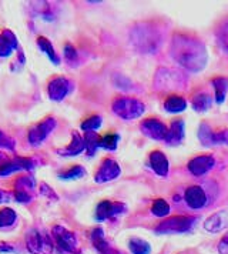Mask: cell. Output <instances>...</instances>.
<instances>
[{
	"mask_svg": "<svg viewBox=\"0 0 228 254\" xmlns=\"http://www.w3.org/2000/svg\"><path fill=\"white\" fill-rule=\"evenodd\" d=\"M170 55L177 64L191 73H198L204 70L208 62V53L204 43L187 35L172 36Z\"/></svg>",
	"mask_w": 228,
	"mask_h": 254,
	"instance_id": "cell-1",
	"label": "cell"
},
{
	"mask_svg": "<svg viewBox=\"0 0 228 254\" xmlns=\"http://www.w3.org/2000/svg\"><path fill=\"white\" fill-rule=\"evenodd\" d=\"M130 42L140 53H156L163 43V35L156 24L144 22L130 30Z\"/></svg>",
	"mask_w": 228,
	"mask_h": 254,
	"instance_id": "cell-2",
	"label": "cell"
},
{
	"mask_svg": "<svg viewBox=\"0 0 228 254\" xmlns=\"http://www.w3.org/2000/svg\"><path fill=\"white\" fill-rule=\"evenodd\" d=\"M187 86V76L180 70L160 67L154 76V89L159 92L181 90Z\"/></svg>",
	"mask_w": 228,
	"mask_h": 254,
	"instance_id": "cell-3",
	"label": "cell"
},
{
	"mask_svg": "<svg viewBox=\"0 0 228 254\" xmlns=\"http://www.w3.org/2000/svg\"><path fill=\"white\" fill-rule=\"evenodd\" d=\"M112 110L123 120H136L144 115L146 106L134 97H117L112 104Z\"/></svg>",
	"mask_w": 228,
	"mask_h": 254,
	"instance_id": "cell-4",
	"label": "cell"
},
{
	"mask_svg": "<svg viewBox=\"0 0 228 254\" xmlns=\"http://www.w3.org/2000/svg\"><path fill=\"white\" fill-rule=\"evenodd\" d=\"M26 246L32 254H52L55 244L53 239L42 230L32 229L26 234Z\"/></svg>",
	"mask_w": 228,
	"mask_h": 254,
	"instance_id": "cell-5",
	"label": "cell"
},
{
	"mask_svg": "<svg viewBox=\"0 0 228 254\" xmlns=\"http://www.w3.org/2000/svg\"><path fill=\"white\" fill-rule=\"evenodd\" d=\"M34 187H36V179L32 174H24L17 177L14 182V191H13L14 200L23 204H29L33 200Z\"/></svg>",
	"mask_w": 228,
	"mask_h": 254,
	"instance_id": "cell-6",
	"label": "cell"
},
{
	"mask_svg": "<svg viewBox=\"0 0 228 254\" xmlns=\"http://www.w3.org/2000/svg\"><path fill=\"white\" fill-rule=\"evenodd\" d=\"M195 223V217L187 216H174L170 219L161 221L156 227L157 233H184L188 231Z\"/></svg>",
	"mask_w": 228,
	"mask_h": 254,
	"instance_id": "cell-7",
	"label": "cell"
},
{
	"mask_svg": "<svg viewBox=\"0 0 228 254\" xmlns=\"http://www.w3.org/2000/svg\"><path fill=\"white\" fill-rule=\"evenodd\" d=\"M198 139L207 147H210V146H228V128L214 133L207 123H201L200 130H198Z\"/></svg>",
	"mask_w": 228,
	"mask_h": 254,
	"instance_id": "cell-8",
	"label": "cell"
},
{
	"mask_svg": "<svg viewBox=\"0 0 228 254\" xmlns=\"http://www.w3.org/2000/svg\"><path fill=\"white\" fill-rule=\"evenodd\" d=\"M56 119H53V117H47V119H45L42 123H39L37 126H34L33 128L29 131V136H27L29 143H30L32 146H40V144L52 134V131L56 128Z\"/></svg>",
	"mask_w": 228,
	"mask_h": 254,
	"instance_id": "cell-9",
	"label": "cell"
},
{
	"mask_svg": "<svg viewBox=\"0 0 228 254\" xmlns=\"http://www.w3.org/2000/svg\"><path fill=\"white\" fill-rule=\"evenodd\" d=\"M52 234H53V239L56 240L58 249H61L66 253H74V250L77 249V239L74 233L64 229L63 226H55Z\"/></svg>",
	"mask_w": 228,
	"mask_h": 254,
	"instance_id": "cell-10",
	"label": "cell"
},
{
	"mask_svg": "<svg viewBox=\"0 0 228 254\" xmlns=\"http://www.w3.org/2000/svg\"><path fill=\"white\" fill-rule=\"evenodd\" d=\"M120 174H121V169H120L118 163L113 159H106V160H103L97 173L94 176V182L99 185L109 183V182H113L115 179H118Z\"/></svg>",
	"mask_w": 228,
	"mask_h": 254,
	"instance_id": "cell-11",
	"label": "cell"
},
{
	"mask_svg": "<svg viewBox=\"0 0 228 254\" xmlns=\"http://www.w3.org/2000/svg\"><path fill=\"white\" fill-rule=\"evenodd\" d=\"M140 128H141V133L144 136H147L153 140H159V141L160 140H166L167 131H169L167 126L163 122H160L159 119H154V117L143 120L140 125Z\"/></svg>",
	"mask_w": 228,
	"mask_h": 254,
	"instance_id": "cell-12",
	"label": "cell"
},
{
	"mask_svg": "<svg viewBox=\"0 0 228 254\" xmlns=\"http://www.w3.org/2000/svg\"><path fill=\"white\" fill-rule=\"evenodd\" d=\"M71 89H73V86L66 77H55L50 80L49 86H47V94H49L50 100L61 102V100H64V97L68 93L71 92Z\"/></svg>",
	"mask_w": 228,
	"mask_h": 254,
	"instance_id": "cell-13",
	"label": "cell"
},
{
	"mask_svg": "<svg viewBox=\"0 0 228 254\" xmlns=\"http://www.w3.org/2000/svg\"><path fill=\"white\" fill-rule=\"evenodd\" d=\"M125 208L127 207H125V204H123V203L104 200L96 208V220L97 221H104V220L112 219V217L117 216V214L124 213Z\"/></svg>",
	"mask_w": 228,
	"mask_h": 254,
	"instance_id": "cell-14",
	"label": "cell"
},
{
	"mask_svg": "<svg viewBox=\"0 0 228 254\" xmlns=\"http://www.w3.org/2000/svg\"><path fill=\"white\" fill-rule=\"evenodd\" d=\"M214 166H216V159L213 156H197L188 162V170L193 176L200 177L208 173Z\"/></svg>",
	"mask_w": 228,
	"mask_h": 254,
	"instance_id": "cell-15",
	"label": "cell"
},
{
	"mask_svg": "<svg viewBox=\"0 0 228 254\" xmlns=\"http://www.w3.org/2000/svg\"><path fill=\"white\" fill-rule=\"evenodd\" d=\"M184 198L191 208H203L207 204V194L200 186H190L184 193Z\"/></svg>",
	"mask_w": 228,
	"mask_h": 254,
	"instance_id": "cell-16",
	"label": "cell"
},
{
	"mask_svg": "<svg viewBox=\"0 0 228 254\" xmlns=\"http://www.w3.org/2000/svg\"><path fill=\"white\" fill-rule=\"evenodd\" d=\"M150 166L161 177H167L169 176L170 164H169V160H167V157L164 156L163 151L156 150L150 154Z\"/></svg>",
	"mask_w": 228,
	"mask_h": 254,
	"instance_id": "cell-17",
	"label": "cell"
},
{
	"mask_svg": "<svg viewBox=\"0 0 228 254\" xmlns=\"http://www.w3.org/2000/svg\"><path fill=\"white\" fill-rule=\"evenodd\" d=\"M205 230L217 233V231L224 230L228 227V208L227 210H221L216 214H213L211 217H208L204 224Z\"/></svg>",
	"mask_w": 228,
	"mask_h": 254,
	"instance_id": "cell-18",
	"label": "cell"
},
{
	"mask_svg": "<svg viewBox=\"0 0 228 254\" xmlns=\"http://www.w3.org/2000/svg\"><path fill=\"white\" fill-rule=\"evenodd\" d=\"M34 166H36L34 162L29 157H14L6 166L1 177H6V176L14 173V172H19V170H33Z\"/></svg>",
	"mask_w": 228,
	"mask_h": 254,
	"instance_id": "cell-19",
	"label": "cell"
},
{
	"mask_svg": "<svg viewBox=\"0 0 228 254\" xmlns=\"http://www.w3.org/2000/svg\"><path fill=\"white\" fill-rule=\"evenodd\" d=\"M184 139V122L182 120H174L171 123L170 128L166 136V143L169 146H178Z\"/></svg>",
	"mask_w": 228,
	"mask_h": 254,
	"instance_id": "cell-20",
	"label": "cell"
},
{
	"mask_svg": "<svg viewBox=\"0 0 228 254\" xmlns=\"http://www.w3.org/2000/svg\"><path fill=\"white\" fill-rule=\"evenodd\" d=\"M86 150V144H84V137H81L79 133H73V139L70 141V144L66 146L64 149L58 150L57 153L60 156H66V157H71V156H79L80 153Z\"/></svg>",
	"mask_w": 228,
	"mask_h": 254,
	"instance_id": "cell-21",
	"label": "cell"
},
{
	"mask_svg": "<svg viewBox=\"0 0 228 254\" xmlns=\"http://www.w3.org/2000/svg\"><path fill=\"white\" fill-rule=\"evenodd\" d=\"M37 46H39V49H40L46 56L49 58V60H50L53 64H60V56L57 55V52L55 50V47H53L52 42H50L49 39H46L43 36L37 37Z\"/></svg>",
	"mask_w": 228,
	"mask_h": 254,
	"instance_id": "cell-22",
	"label": "cell"
},
{
	"mask_svg": "<svg viewBox=\"0 0 228 254\" xmlns=\"http://www.w3.org/2000/svg\"><path fill=\"white\" fill-rule=\"evenodd\" d=\"M164 109L169 113H181V112H184L187 109V102H185V99H182L181 96L172 94V96L166 99Z\"/></svg>",
	"mask_w": 228,
	"mask_h": 254,
	"instance_id": "cell-23",
	"label": "cell"
},
{
	"mask_svg": "<svg viewBox=\"0 0 228 254\" xmlns=\"http://www.w3.org/2000/svg\"><path fill=\"white\" fill-rule=\"evenodd\" d=\"M191 106L195 112L198 113H204L211 106H213V97L208 93H198L193 97Z\"/></svg>",
	"mask_w": 228,
	"mask_h": 254,
	"instance_id": "cell-24",
	"label": "cell"
},
{
	"mask_svg": "<svg viewBox=\"0 0 228 254\" xmlns=\"http://www.w3.org/2000/svg\"><path fill=\"white\" fill-rule=\"evenodd\" d=\"M211 84L216 90V102L217 104H221L226 100V96H227L228 90V79L227 77H216L211 80Z\"/></svg>",
	"mask_w": 228,
	"mask_h": 254,
	"instance_id": "cell-25",
	"label": "cell"
},
{
	"mask_svg": "<svg viewBox=\"0 0 228 254\" xmlns=\"http://www.w3.org/2000/svg\"><path fill=\"white\" fill-rule=\"evenodd\" d=\"M217 43L220 49L223 50V53L228 55V19H224L220 26L217 27L216 32Z\"/></svg>",
	"mask_w": 228,
	"mask_h": 254,
	"instance_id": "cell-26",
	"label": "cell"
},
{
	"mask_svg": "<svg viewBox=\"0 0 228 254\" xmlns=\"http://www.w3.org/2000/svg\"><path fill=\"white\" fill-rule=\"evenodd\" d=\"M17 223V214L10 207H3L0 210V229H10Z\"/></svg>",
	"mask_w": 228,
	"mask_h": 254,
	"instance_id": "cell-27",
	"label": "cell"
},
{
	"mask_svg": "<svg viewBox=\"0 0 228 254\" xmlns=\"http://www.w3.org/2000/svg\"><path fill=\"white\" fill-rule=\"evenodd\" d=\"M91 242H93V246H94L102 254L104 253L106 250L110 249L109 243L106 242V239H104V233H103V230L100 227H99V229H94V230L91 231Z\"/></svg>",
	"mask_w": 228,
	"mask_h": 254,
	"instance_id": "cell-28",
	"label": "cell"
},
{
	"mask_svg": "<svg viewBox=\"0 0 228 254\" xmlns=\"http://www.w3.org/2000/svg\"><path fill=\"white\" fill-rule=\"evenodd\" d=\"M128 247H130V252L133 254H150L151 253V247L146 240L143 239H138L134 237L128 242Z\"/></svg>",
	"mask_w": 228,
	"mask_h": 254,
	"instance_id": "cell-29",
	"label": "cell"
},
{
	"mask_svg": "<svg viewBox=\"0 0 228 254\" xmlns=\"http://www.w3.org/2000/svg\"><path fill=\"white\" fill-rule=\"evenodd\" d=\"M84 144H86V151L89 156H94L97 149L100 147V137L96 134V131H90V133H86L84 136Z\"/></svg>",
	"mask_w": 228,
	"mask_h": 254,
	"instance_id": "cell-30",
	"label": "cell"
},
{
	"mask_svg": "<svg viewBox=\"0 0 228 254\" xmlns=\"http://www.w3.org/2000/svg\"><path fill=\"white\" fill-rule=\"evenodd\" d=\"M103 125V119L102 116L96 115V116H91L89 117L87 120H84L83 123H81V130L83 131H86V133H90V131H96V130H99Z\"/></svg>",
	"mask_w": 228,
	"mask_h": 254,
	"instance_id": "cell-31",
	"label": "cell"
},
{
	"mask_svg": "<svg viewBox=\"0 0 228 254\" xmlns=\"http://www.w3.org/2000/svg\"><path fill=\"white\" fill-rule=\"evenodd\" d=\"M151 213L157 217H166L170 213V204L163 198H157L151 206Z\"/></svg>",
	"mask_w": 228,
	"mask_h": 254,
	"instance_id": "cell-32",
	"label": "cell"
},
{
	"mask_svg": "<svg viewBox=\"0 0 228 254\" xmlns=\"http://www.w3.org/2000/svg\"><path fill=\"white\" fill-rule=\"evenodd\" d=\"M118 140H120V136L115 134V133H112V134H107L104 137H100V147L106 149V150L114 151L118 146Z\"/></svg>",
	"mask_w": 228,
	"mask_h": 254,
	"instance_id": "cell-33",
	"label": "cell"
},
{
	"mask_svg": "<svg viewBox=\"0 0 228 254\" xmlns=\"http://www.w3.org/2000/svg\"><path fill=\"white\" fill-rule=\"evenodd\" d=\"M84 176H86V169L81 167V166H74L73 169L61 173L58 177L63 179V180H79V179L84 177Z\"/></svg>",
	"mask_w": 228,
	"mask_h": 254,
	"instance_id": "cell-34",
	"label": "cell"
},
{
	"mask_svg": "<svg viewBox=\"0 0 228 254\" xmlns=\"http://www.w3.org/2000/svg\"><path fill=\"white\" fill-rule=\"evenodd\" d=\"M0 149L9 151L16 150V141H14V139H11L10 136H7L1 130H0Z\"/></svg>",
	"mask_w": 228,
	"mask_h": 254,
	"instance_id": "cell-35",
	"label": "cell"
},
{
	"mask_svg": "<svg viewBox=\"0 0 228 254\" xmlns=\"http://www.w3.org/2000/svg\"><path fill=\"white\" fill-rule=\"evenodd\" d=\"M14 49L7 43V40L0 35V58H9L13 55Z\"/></svg>",
	"mask_w": 228,
	"mask_h": 254,
	"instance_id": "cell-36",
	"label": "cell"
},
{
	"mask_svg": "<svg viewBox=\"0 0 228 254\" xmlns=\"http://www.w3.org/2000/svg\"><path fill=\"white\" fill-rule=\"evenodd\" d=\"M1 36L7 40V43L10 45L14 50H17L19 49V42H17V37H16V35L11 32V30H3V33H1Z\"/></svg>",
	"mask_w": 228,
	"mask_h": 254,
	"instance_id": "cell-37",
	"label": "cell"
},
{
	"mask_svg": "<svg viewBox=\"0 0 228 254\" xmlns=\"http://www.w3.org/2000/svg\"><path fill=\"white\" fill-rule=\"evenodd\" d=\"M64 58L67 59V62H70V63L71 62H77V59H79L77 50L71 45H68V43L64 46Z\"/></svg>",
	"mask_w": 228,
	"mask_h": 254,
	"instance_id": "cell-38",
	"label": "cell"
},
{
	"mask_svg": "<svg viewBox=\"0 0 228 254\" xmlns=\"http://www.w3.org/2000/svg\"><path fill=\"white\" fill-rule=\"evenodd\" d=\"M40 194L47 197V198H52V200H55V201L58 200V196L50 189V186H47L46 183H42V185H40Z\"/></svg>",
	"mask_w": 228,
	"mask_h": 254,
	"instance_id": "cell-39",
	"label": "cell"
},
{
	"mask_svg": "<svg viewBox=\"0 0 228 254\" xmlns=\"http://www.w3.org/2000/svg\"><path fill=\"white\" fill-rule=\"evenodd\" d=\"M218 252H220V254H228V233L220 240Z\"/></svg>",
	"mask_w": 228,
	"mask_h": 254,
	"instance_id": "cell-40",
	"label": "cell"
},
{
	"mask_svg": "<svg viewBox=\"0 0 228 254\" xmlns=\"http://www.w3.org/2000/svg\"><path fill=\"white\" fill-rule=\"evenodd\" d=\"M11 159L7 157V154H4V153H1L0 151V177L3 176V172H4V169H6V166L9 164Z\"/></svg>",
	"mask_w": 228,
	"mask_h": 254,
	"instance_id": "cell-41",
	"label": "cell"
},
{
	"mask_svg": "<svg viewBox=\"0 0 228 254\" xmlns=\"http://www.w3.org/2000/svg\"><path fill=\"white\" fill-rule=\"evenodd\" d=\"M13 252H14V247L10 243H0V253H13Z\"/></svg>",
	"mask_w": 228,
	"mask_h": 254,
	"instance_id": "cell-42",
	"label": "cell"
},
{
	"mask_svg": "<svg viewBox=\"0 0 228 254\" xmlns=\"http://www.w3.org/2000/svg\"><path fill=\"white\" fill-rule=\"evenodd\" d=\"M11 200V194L9 191H6V190H1L0 189V204H3V203H9Z\"/></svg>",
	"mask_w": 228,
	"mask_h": 254,
	"instance_id": "cell-43",
	"label": "cell"
},
{
	"mask_svg": "<svg viewBox=\"0 0 228 254\" xmlns=\"http://www.w3.org/2000/svg\"><path fill=\"white\" fill-rule=\"evenodd\" d=\"M103 254H118V253H117L115 250H113V249L110 247L109 250H106V252H104V253H103Z\"/></svg>",
	"mask_w": 228,
	"mask_h": 254,
	"instance_id": "cell-44",
	"label": "cell"
}]
</instances>
